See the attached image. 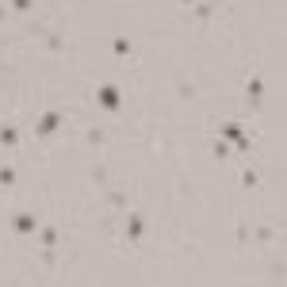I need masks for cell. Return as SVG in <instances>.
I'll return each mask as SVG.
<instances>
[{
  "instance_id": "5b68a950",
  "label": "cell",
  "mask_w": 287,
  "mask_h": 287,
  "mask_svg": "<svg viewBox=\"0 0 287 287\" xmlns=\"http://www.w3.org/2000/svg\"><path fill=\"white\" fill-rule=\"evenodd\" d=\"M142 230H145V218H142V215H130V222H127V238H130V241H138V238H142Z\"/></svg>"
},
{
  "instance_id": "4fadbf2b",
  "label": "cell",
  "mask_w": 287,
  "mask_h": 287,
  "mask_svg": "<svg viewBox=\"0 0 287 287\" xmlns=\"http://www.w3.org/2000/svg\"><path fill=\"white\" fill-rule=\"evenodd\" d=\"M195 12H199V19H207V15L215 12V4H211V0H203V4H199V8H195Z\"/></svg>"
},
{
  "instance_id": "9c48e42d",
  "label": "cell",
  "mask_w": 287,
  "mask_h": 287,
  "mask_svg": "<svg viewBox=\"0 0 287 287\" xmlns=\"http://www.w3.org/2000/svg\"><path fill=\"white\" fill-rule=\"evenodd\" d=\"M103 138H107V134H103L100 127H92V130H88V145H96V149H100V145H103Z\"/></svg>"
},
{
  "instance_id": "e0dca14e",
  "label": "cell",
  "mask_w": 287,
  "mask_h": 287,
  "mask_svg": "<svg viewBox=\"0 0 287 287\" xmlns=\"http://www.w3.org/2000/svg\"><path fill=\"white\" fill-rule=\"evenodd\" d=\"M0 19H4V4H0Z\"/></svg>"
},
{
  "instance_id": "ba28073f",
  "label": "cell",
  "mask_w": 287,
  "mask_h": 287,
  "mask_svg": "<svg viewBox=\"0 0 287 287\" xmlns=\"http://www.w3.org/2000/svg\"><path fill=\"white\" fill-rule=\"evenodd\" d=\"M111 50H115L119 57H127V54H130V39H123V35H119V39L111 43Z\"/></svg>"
},
{
  "instance_id": "7c38bea8",
  "label": "cell",
  "mask_w": 287,
  "mask_h": 287,
  "mask_svg": "<svg viewBox=\"0 0 287 287\" xmlns=\"http://www.w3.org/2000/svg\"><path fill=\"white\" fill-rule=\"evenodd\" d=\"M0 184H15V169L4 165V169H0Z\"/></svg>"
},
{
  "instance_id": "3957f363",
  "label": "cell",
  "mask_w": 287,
  "mask_h": 287,
  "mask_svg": "<svg viewBox=\"0 0 287 287\" xmlns=\"http://www.w3.org/2000/svg\"><path fill=\"white\" fill-rule=\"evenodd\" d=\"M57 127H61V111H43V119H39V134H54Z\"/></svg>"
},
{
  "instance_id": "8992f818",
  "label": "cell",
  "mask_w": 287,
  "mask_h": 287,
  "mask_svg": "<svg viewBox=\"0 0 287 287\" xmlns=\"http://www.w3.org/2000/svg\"><path fill=\"white\" fill-rule=\"evenodd\" d=\"M245 92H249V100H260V96H264V81H260V77H249V81H245Z\"/></svg>"
},
{
  "instance_id": "9a60e30c",
  "label": "cell",
  "mask_w": 287,
  "mask_h": 287,
  "mask_svg": "<svg viewBox=\"0 0 287 287\" xmlns=\"http://www.w3.org/2000/svg\"><path fill=\"white\" fill-rule=\"evenodd\" d=\"M12 8L15 12H31V0H12Z\"/></svg>"
},
{
  "instance_id": "5bb4252c",
  "label": "cell",
  "mask_w": 287,
  "mask_h": 287,
  "mask_svg": "<svg viewBox=\"0 0 287 287\" xmlns=\"http://www.w3.org/2000/svg\"><path fill=\"white\" fill-rule=\"evenodd\" d=\"M215 157H230V145L226 142H215Z\"/></svg>"
},
{
  "instance_id": "7a4b0ae2",
  "label": "cell",
  "mask_w": 287,
  "mask_h": 287,
  "mask_svg": "<svg viewBox=\"0 0 287 287\" xmlns=\"http://www.w3.org/2000/svg\"><path fill=\"white\" fill-rule=\"evenodd\" d=\"M222 138H230V142L238 145V153H245V149H249V138L241 134V127H238V123H230V127H222Z\"/></svg>"
},
{
  "instance_id": "30bf717a",
  "label": "cell",
  "mask_w": 287,
  "mask_h": 287,
  "mask_svg": "<svg viewBox=\"0 0 287 287\" xmlns=\"http://www.w3.org/2000/svg\"><path fill=\"white\" fill-rule=\"evenodd\" d=\"M257 184H260V176H257L253 169H245V172H241V188H257Z\"/></svg>"
},
{
  "instance_id": "2e32d148",
  "label": "cell",
  "mask_w": 287,
  "mask_h": 287,
  "mask_svg": "<svg viewBox=\"0 0 287 287\" xmlns=\"http://www.w3.org/2000/svg\"><path fill=\"white\" fill-rule=\"evenodd\" d=\"M180 4H184V8H191V4H195V0H180Z\"/></svg>"
},
{
  "instance_id": "277c9868",
  "label": "cell",
  "mask_w": 287,
  "mask_h": 287,
  "mask_svg": "<svg viewBox=\"0 0 287 287\" xmlns=\"http://www.w3.org/2000/svg\"><path fill=\"white\" fill-rule=\"evenodd\" d=\"M35 230H39L35 215H15V234H35Z\"/></svg>"
},
{
  "instance_id": "52a82bcc",
  "label": "cell",
  "mask_w": 287,
  "mask_h": 287,
  "mask_svg": "<svg viewBox=\"0 0 287 287\" xmlns=\"http://www.w3.org/2000/svg\"><path fill=\"white\" fill-rule=\"evenodd\" d=\"M15 142H19V130H15V127H0V145H8V149H12Z\"/></svg>"
},
{
  "instance_id": "6da1fadb",
  "label": "cell",
  "mask_w": 287,
  "mask_h": 287,
  "mask_svg": "<svg viewBox=\"0 0 287 287\" xmlns=\"http://www.w3.org/2000/svg\"><path fill=\"white\" fill-rule=\"evenodd\" d=\"M100 103L107 107V111H119V107H123V92H119L115 85H103L100 88Z\"/></svg>"
},
{
  "instance_id": "8fae6325",
  "label": "cell",
  "mask_w": 287,
  "mask_h": 287,
  "mask_svg": "<svg viewBox=\"0 0 287 287\" xmlns=\"http://www.w3.org/2000/svg\"><path fill=\"white\" fill-rule=\"evenodd\" d=\"M43 245H57V230H54V226L43 230Z\"/></svg>"
}]
</instances>
